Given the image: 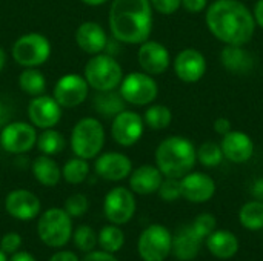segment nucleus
I'll return each mask as SVG.
<instances>
[{"label": "nucleus", "instance_id": "45", "mask_svg": "<svg viewBox=\"0 0 263 261\" xmlns=\"http://www.w3.org/2000/svg\"><path fill=\"white\" fill-rule=\"evenodd\" d=\"M253 17H254L256 25L263 29V0H257L256 2L254 9H253Z\"/></svg>", "mask_w": 263, "mask_h": 261}, {"label": "nucleus", "instance_id": "6", "mask_svg": "<svg viewBox=\"0 0 263 261\" xmlns=\"http://www.w3.org/2000/svg\"><path fill=\"white\" fill-rule=\"evenodd\" d=\"M37 234L43 245L55 249L63 248L72 237V218L65 209L51 208L39 217Z\"/></svg>", "mask_w": 263, "mask_h": 261}, {"label": "nucleus", "instance_id": "22", "mask_svg": "<svg viewBox=\"0 0 263 261\" xmlns=\"http://www.w3.org/2000/svg\"><path fill=\"white\" fill-rule=\"evenodd\" d=\"M202 243L203 240L193 231L191 225L182 226L173 235L171 254L179 261L194 260L202 249Z\"/></svg>", "mask_w": 263, "mask_h": 261}, {"label": "nucleus", "instance_id": "41", "mask_svg": "<svg viewBox=\"0 0 263 261\" xmlns=\"http://www.w3.org/2000/svg\"><path fill=\"white\" fill-rule=\"evenodd\" d=\"M208 6V0H182V8L191 14H200Z\"/></svg>", "mask_w": 263, "mask_h": 261}, {"label": "nucleus", "instance_id": "34", "mask_svg": "<svg viewBox=\"0 0 263 261\" xmlns=\"http://www.w3.org/2000/svg\"><path fill=\"white\" fill-rule=\"evenodd\" d=\"M196 151H197V162L205 168H216L225 158L220 143L216 142H205Z\"/></svg>", "mask_w": 263, "mask_h": 261}, {"label": "nucleus", "instance_id": "4", "mask_svg": "<svg viewBox=\"0 0 263 261\" xmlns=\"http://www.w3.org/2000/svg\"><path fill=\"white\" fill-rule=\"evenodd\" d=\"M71 149L76 157L92 160L96 158L105 145L103 125L94 117L80 118L71 131Z\"/></svg>", "mask_w": 263, "mask_h": 261}, {"label": "nucleus", "instance_id": "10", "mask_svg": "<svg viewBox=\"0 0 263 261\" xmlns=\"http://www.w3.org/2000/svg\"><path fill=\"white\" fill-rule=\"evenodd\" d=\"M136 197L134 192L128 188L123 186H117L112 188L103 200V212L106 220L111 225H126L128 222H131V218L136 214Z\"/></svg>", "mask_w": 263, "mask_h": 261}, {"label": "nucleus", "instance_id": "20", "mask_svg": "<svg viewBox=\"0 0 263 261\" xmlns=\"http://www.w3.org/2000/svg\"><path fill=\"white\" fill-rule=\"evenodd\" d=\"M220 148L223 157L236 165H242L251 160L254 155V142L247 132L242 131H230L222 137Z\"/></svg>", "mask_w": 263, "mask_h": 261}, {"label": "nucleus", "instance_id": "49", "mask_svg": "<svg viewBox=\"0 0 263 261\" xmlns=\"http://www.w3.org/2000/svg\"><path fill=\"white\" fill-rule=\"evenodd\" d=\"M5 65H6V52H5V49L0 46V72L3 71Z\"/></svg>", "mask_w": 263, "mask_h": 261}, {"label": "nucleus", "instance_id": "40", "mask_svg": "<svg viewBox=\"0 0 263 261\" xmlns=\"http://www.w3.org/2000/svg\"><path fill=\"white\" fill-rule=\"evenodd\" d=\"M151 6L154 11L163 14V15H171L182 8V0H149Z\"/></svg>", "mask_w": 263, "mask_h": 261}, {"label": "nucleus", "instance_id": "18", "mask_svg": "<svg viewBox=\"0 0 263 261\" xmlns=\"http://www.w3.org/2000/svg\"><path fill=\"white\" fill-rule=\"evenodd\" d=\"M39 197L28 189H14L5 198L6 212L20 222H31L40 214Z\"/></svg>", "mask_w": 263, "mask_h": 261}, {"label": "nucleus", "instance_id": "14", "mask_svg": "<svg viewBox=\"0 0 263 261\" xmlns=\"http://www.w3.org/2000/svg\"><path fill=\"white\" fill-rule=\"evenodd\" d=\"M173 68L177 78L183 83H197L206 72V58L199 49L185 48L176 55Z\"/></svg>", "mask_w": 263, "mask_h": 261}, {"label": "nucleus", "instance_id": "12", "mask_svg": "<svg viewBox=\"0 0 263 261\" xmlns=\"http://www.w3.org/2000/svg\"><path fill=\"white\" fill-rule=\"evenodd\" d=\"M145 122L143 117L134 111L125 109L112 118L111 135L114 142L120 146H134L143 135Z\"/></svg>", "mask_w": 263, "mask_h": 261}, {"label": "nucleus", "instance_id": "50", "mask_svg": "<svg viewBox=\"0 0 263 261\" xmlns=\"http://www.w3.org/2000/svg\"><path fill=\"white\" fill-rule=\"evenodd\" d=\"M85 5H88V6H99V5H103V3H106V2H109V0H82Z\"/></svg>", "mask_w": 263, "mask_h": 261}, {"label": "nucleus", "instance_id": "28", "mask_svg": "<svg viewBox=\"0 0 263 261\" xmlns=\"http://www.w3.org/2000/svg\"><path fill=\"white\" fill-rule=\"evenodd\" d=\"M239 222L247 231H262L263 229V203L259 200L247 202L239 211Z\"/></svg>", "mask_w": 263, "mask_h": 261}, {"label": "nucleus", "instance_id": "19", "mask_svg": "<svg viewBox=\"0 0 263 261\" xmlns=\"http://www.w3.org/2000/svg\"><path fill=\"white\" fill-rule=\"evenodd\" d=\"M182 198L200 205L210 202L216 194V182L211 175L203 172H190L180 178Z\"/></svg>", "mask_w": 263, "mask_h": 261}, {"label": "nucleus", "instance_id": "5", "mask_svg": "<svg viewBox=\"0 0 263 261\" xmlns=\"http://www.w3.org/2000/svg\"><path fill=\"white\" fill-rule=\"evenodd\" d=\"M83 77L86 78L89 88L96 91H111L120 86L123 71L112 55L100 52L89 58L83 69Z\"/></svg>", "mask_w": 263, "mask_h": 261}, {"label": "nucleus", "instance_id": "39", "mask_svg": "<svg viewBox=\"0 0 263 261\" xmlns=\"http://www.w3.org/2000/svg\"><path fill=\"white\" fill-rule=\"evenodd\" d=\"M22 246V237L17 234V232H8L2 237L0 240V249L5 252V254H14L20 249Z\"/></svg>", "mask_w": 263, "mask_h": 261}, {"label": "nucleus", "instance_id": "38", "mask_svg": "<svg viewBox=\"0 0 263 261\" xmlns=\"http://www.w3.org/2000/svg\"><path fill=\"white\" fill-rule=\"evenodd\" d=\"M89 209V202L83 194H72L65 202V211L71 218H79L85 215Z\"/></svg>", "mask_w": 263, "mask_h": 261}, {"label": "nucleus", "instance_id": "48", "mask_svg": "<svg viewBox=\"0 0 263 261\" xmlns=\"http://www.w3.org/2000/svg\"><path fill=\"white\" fill-rule=\"evenodd\" d=\"M9 261H35V258L26 251H17L11 255Z\"/></svg>", "mask_w": 263, "mask_h": 261}, {"label": "nucleus", "instance_id": "23", "mask_svg": "<svg viewBox=\"0 0 263 261\" xmlns=\"http://www.w3.org/2000/svg\"><path fill=\"white\" fill-rule=\"evenodd\" d=\"M163 174L154 165H142L129 174V188L134 194L151 195L159 191Z\"/></svg>", "mask_w": 263, "mask_h": 261}, {"label": "nucleus", "instance_id": "52", "mask_svg": "<svg viewBox=\"0 0 263 261\" xmlns=\"http://www.w3.org/2000/svg\"><path fill=\"white\" fill-rule=\"evenodd\" d=\"M0 148H2V145H0Z\"/></svg>", "mask_w": 263, "mask_h": 261}, {"label": "nucleus", "instance_id": "8", "mask_svg": "<svg viewBox=\"0 0 263 261\" xmlns=\"http://www.w3.org/2000/svg\"><path fill=\"white\" fill-rule=\"evenodd\" d=\"M173 248V234L163 225H151L139 237L137 252L143 261H165Z\"/></svg>", "mask_w": 263, "mask_h": 261}, {"label": "nucleus", "instance_id": "42", "mask_svg": "<svg viewBox=\"0 0 263 261\" xmlns=\"http://www.w3.org/2000/svg\"><path fill=\"white\" fill-rule=\"evenodd\" d=\"M82 261H119L117 257L111 252L106 251H91L86 252L85 257L82 258Z\"/></svg>", "mask_w": 263, "mask_h": 261}, {"label": "nucleus", "instance_id": "35", "mask_svg": "<svg viewBox=\"0 0 263 261\" xmlns=\"http://www.w3.org/2000/svg\"><path fill=\"white\" fill-rule=\"evenodd\" d=\"M74 238V245L79 251L82 252H91L94 251V248L97 246V234L94 232V229L88 225H82L76 229V232L72 234Z\"/></svg>", "mask_w": 263, "mask_h": 261}, {"label": "nucleus", "instance_id": "9", "mask_svg": "<svg viewBox=\"0 0 263 261\" xmlns=\"http://www.w3.org/2000/svg\"><path fill=\"white\" fill-rule=\"evenodd\" d=\"M119 91L126 103L136 106H148L159 95V85L153 75L146 72H129L123 77Z\"/></svg>", "mask_w": 263, "mask_h": 261}, {"label": "nucleus", "instance_id": "25", "mask_svg": "<svg viewBox=\"0 0 263 261\" xmlns=\"http://www.w3.org/2000/svg\"><path fill=\"white\" fill-rule=\"evenodd\" d=\"M239 238L230 231H214L206 238V249L210 254L219 260H230L239 252Z\"/></svg>", "mask_w": 263, "mask_h": 261}, {"label": "nucleus", "instance_id": "36", "mask_svg": "<svg viewBox=\"0 0 263 261\" xmlns=\"http://www.w3.org/2000/svg\"><path fill=\"white\" fill-rule=\"evenodd\" d=\"M191 228H193V231H194L202 240H206V238L216 231V228H217V220H216V217H214L213 214H210V212H202V214H199V215L194 218V222L191 223Z\"/></svg>", "mask_w": 263, "mask_h": 261}, {"label": "nucleus", "instance_id": "37", "mask_svg": "<svg viewBox=\"0 0 263 261\" xmlns=\"http://www.w3.org/2000/svg\"><path fill=\"white\" fill-rule=\"evenodd\" d=\"M159 197L163 202H176L179 198H182V188H180V178H170V177H163L159 191H157Z\"/></svg>", "mask_w": 263, "mask_h": 261}, {"label": "nucleus", "instance_id": "29", "mask_svg": "<svg viewBox=\"0 0 263 261\" xmlns=\"http://www.w3.org/2000/svg\"><path fill=\"white\" fill-rule=\"evenodd\" d=\"M20 89L32 97L42 95L46 89V78L37 68H25L18 75Z\"/></svg>", "mask_w": 263, "mask_h": 261}, {"label": "nucleus", "instance_id": "17", "mask_svg": "<svg viewBox=\"0 0 263 261\" xmlns=\"http://www.w3.org/2000/svg\"><path fill=\"white\" fill-rule=\"evenodd\" d=\"M94 171L108 182H122L133 172V162L122 152H105L96 157Z\"/></svg>", "mask_w": 263, "mask_h": 261}, {"label": "nucleus", "instance_id": "13", "mask_svg": "<svg viewBox=\"0 0 263 261\" xmlns=\"http://www.w3.org/2000/svg\"><path fill=\"white\" fill-rule=\"evenodd\" d=\"M89 94V85L80 74H66L54 86L52 97L62 108H76L82 105Z\"/></svg>", "mask_w": 263, "mask_h": 261}, {"label": "nucleus", "instance_id": "7", "mask_svg": "<svg viewBox=\"0 0 263 261\" xmlns=\"http://www.w3.org/2000/svg\"><path fill=\"white\" fill-rule=\"evenodd\" d=\"M51 55L49 40L39 32H28L20 35L12 43V58L23 68H39Z\"/></svg>", "mask_w": 263, "mask_h": 261}, {"label": "nucleus", "instance_id": "26", "mask_svg": "<svg viewBox=\"0 0 263 261\" xmlns=\"http://www.w3.org/2000/svg\"><path fill=\"white\" fill-rule=\"evenodd\" d=\"M31 171H32V175L34 178L46 186V188H54L59 185L60 178H62V169L60 166L57 165L55 160H52L49 155H40V157H35L32 165H31Z\"/></svg>", "mask_w": 263, "mask_h": 261}, {"label": "nucleus", "instance_id": "51", "mask_svg": "<svg viewBox=\"0 0 263 261\" xmlns=\"http://www.w3.org/2000/svg\"><path fill=\"white\" fill-rule=\"evenodd\" d=\"M0 261H8V258H6V254L0 249Z\"/></svg>", "mask_w": 263, "mask_h": 261}, {"label": "nucleus", "instance_id": "3", "mask_svg": "<svg viewBox=\"0 0 263 261\" xmlns=\"http://www.w3.org/2000/svg\"><path fill=\"white\" fill-rule=\"evenodd\" d=\"M197 148L182 135H171L162 140L156 149V166L163 177L182 178L190 174L197 163Z\"/></svg>", "mask_w": 263, "mask_h": 261}, {"label": "nucleus", "instance_id": "47", "mask_svg": "<svg viewBox=\"0 0 263 261\" xmlns=\"http://www.w3.org/2000/svg\"><path fill=\"white\" fill-rule=\"evenodd\" d=\"M9 122H11V111L3 102H0V129L6 126Z\"/></svg>", "mask_w": 263, "mask_h": 261}, {"label": "nucleus", "instance_id": "31", "mask_svg": "<svg viewBox=\"0 0 263 261\" xmlns=\"http://www.w3.org/2000/svg\"><path fill=\"white\" fill-rule=\"evenodd\" d=\"M97 245H100L102 251L116 254L125 245V234L117 225L103 226L97 235Z\"/></svg>", "mask_w": 263, "mask_h": 261}, {"label": "nucleus", "instance_id": "33", "mask_svg": "<svg viewBox=\"0 0 263 261\" xmlns=\"http://www.w3.org/2000/svg\"><path fill=\"white\" fill-rule=\"evenodd\" d=\"M88 175H89L88 160L80 157L69 158L62 168V177L69 185H80L88 178Z\"/></svg>", "mask_w": 263, "mask_h": 261}, {"label": "nucleus", "instance_id": "21", "mask_svg": "<svg viewBox=\"0 0 263 261\" xmlns=\"http://www.w3.org/2000/svg\"><path fill=\"white\" fill-rule=\"evenodd\" d=\"M76 42L83 52H86L89 55H96L106 49L108 35L100 23L83 22L76 29Z\"/></svg>", "mask_w": 263, "mask_h": 261}, {"label": "nucleus", "instance_id": "43", "mask_svg": "<svg viewBox=\"0 0 263 261\" xmlns=\"http://www.w3.org/2000/svg\"><path fill=\"white\" fill-rule=\"evenodd\" d=\"M213 129H214L216 134H219V135L223 137L225 134H228L231 131V122H230V118H227V117L216 118L214 123H213Z\"/></svg>", "mask_w": 263, "mask_h": 261}, {"label": "nucleus", "instance_id": "16", "mask_svg": "<svg viewBox=\"0 0 263 261\" xmlns=\"http://www.w3.org/2000/svg\"><path fill=\"white\" fill-rule=\"evenodd\" d=\"M28 117L32 126L39 129L54 128L62 118V106L54 97L37 95L28 105Z\"/></svg>", "mask_w": 263, "mask_h": 261}, {"label": "nucleus", "instance_id": "1", "mask_svg": "<svg viewBox=\"0 0 263 261\" xmlns=\"http://www.w3.org/2000/svg\"><path fill=\"white\" fill-rule=\"evenodd\" d=\"M205 23L223 45H247L257 28L253 12L239 0H214L206 6Z\"/></svg>", "mask_w": 263, "mask_h": 261}, {"label": "nucleus", "instance_id": "30", "mask_svg": "<svg viewBox=\"0 0 263 261\" xmlns=\"http://www.w3.org/2000/svg\"><path fill=\"white\" fill-rule=\"evenodd\" d=\"M35 145L43 155L52 157V155L60 154L65 149L66 142H65L63 134H60L54 128H49V129H43V132L40 135H37Z\"/></svg>", "mask_w": 263, "mask_h": 261}, {"label": "nucleus", "instance_id": "2", "mask_svg": "<svg viewBox=\"0 0 263 261\" xmlns=\"http://www.w3.org/2000/svg\"><path fill=\"white\" fill-rule=\"evenodd\" d=\"M112 37L126 45H140L153 32L149 0H112L108 17Z\"/></svg>", "mask_w": 263, "mask_h": 261}, {"label": "nucleus", "instance_id": "15", "mask_svg": "<svg viewBox=\"0 0 263 261\" xmlns=\"http://www.w3.org/2000/svg\"><path fill=\"white\" fill-rule=\"evenodd\" d=\"M137 62L143 72L149 75H160L170 68L171 57L165 45L148 38L146 42L140 43V48L137 51Z\"/></svg>", "mask_w": 263, "mask_h": 261}, {"label": "nucleus", "instance_id": "32", "mask_svg": "<svg viewBox=\"0 0 263 261\" xmlns=\"http://www.w3.org/2000/svg\"><path fill=\"white\" fill-rule=\"evenodd\" d=\"M143 122H145V126H148L149 129L162 131L171 125L173 112L165 105H151L143 114Z\"/></svg>", "mask_w": 263, "mask_h": 261}, {"label": "nucleus", "instance_id": "27", "mask_svg": "<svg viewBox=\"0 0 263 261\" xmlns=\"http://www.w3.org/2000/svg\"><path fill=\"white\" fill-rule=\"evenodd\" d=\"M94 109L106 118H114L117 114L126 109V102L120 91H97L94 97Z\"/></svg>", "mask_w": 263, "mask_h": 261}, {"label": "nucleus", "instance_id": "46", "mask_svg": "<svg viewBox=\"0 0 263 261\" xmlns=\"http://www.w3.org/2000/svg\"><path fill=\"white\" fill-rule=\"evenodd\" d=\"M251 195L254 200H259L263 203V178H257L251 186Z\"/></svg>", "mask_w": 263, "mask_h": 261}, {"label": "nucleus", "instance_id": "11", "mask_svg": "<svg viewBox=\"0 0 263 261\" xmlns=\"http://www.w3.org/2000/svg\"><path fill=\"white\" fill-rule=\"evenodd\" d=\"M37 143L35 126L25 122H9L0 129V145L9 154L22 155L29 152Z\"/></svg>", "mask_w": 263, "mask_h": 261}, {"label": "nucleus", "instance_id": "24", "mask_svg": "<svg viewBox=\"0 0 263 261\" xmlns=\"http://www.w3.org/2000/svg\"><path fill=\"white\" fill-rule=\"evenodd\" d=\"M222 66L233 74H248L254 68L253 54L245 45H225L220 52Z\"/></svg>", "mask_w": 263, "mask_h": 261}, {"label": "nucleus", "instance_id": "44", "mask_svg": "<svg viewBox=\"0 0 263 261\" xmlns=\"http://www.w3.org/2000/svg\"><path fill=\"white\" fill-rule=\"evenodd\" d=\"M49 261H80L79 260V257L74 254V252H71V251H60V252H55Z\"/></svg>", "mask_w": 263, "mask_h": 261}]
</instances>
